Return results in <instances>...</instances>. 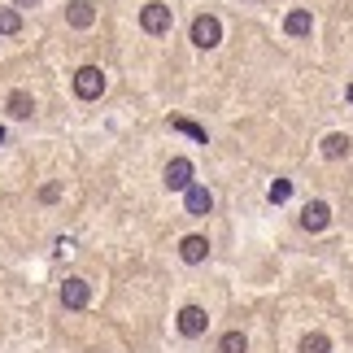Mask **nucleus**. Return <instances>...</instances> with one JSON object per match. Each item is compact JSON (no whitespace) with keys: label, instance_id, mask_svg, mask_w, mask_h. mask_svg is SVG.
<instances>
[{"label":"nucleus","instance_id":"nucleus-18","mask_svg":"<svg viewBox=\"0 0 353 353\" xmlns=\"http://www.w3.org/2000/svg\"><path fill=\"white\" fill-rule=\"evenodd\" d=\"M288 196H292V183H288V179L270 183V201H275V205H279V201H288Z\"/></svg>","mask_w":353,"mask_h":353},{"label":"nucleus","instance_id":"nucleus-20","mask_svg":"<svg viewBox=\"0 0 353 353\" xmlns=\"http://www.w3.org/2000/svg\"><path fill=\"white\" fill-rule=\"evenodd\" d=\"M13 5H39V0H13Z\"/></svg>","mask_w":353,"mask_h":353},{"label":"nucleus","instance_id":"nucleus-4","mask_svg":"<svg viewBox=\"0 0 353 353\" xmlns=\"http://www.w3.org/2000/svg\"><path fill=\"white\" fill-rule=\"evenodd\" d=\"M92 301V283L88 279H65L61 283V305L65 310H83Z\"/></svg>","mask_w":353,"mask_h":353},{"label":"nucleus","instance_id":"nucleus-19","mask_svg":"<svg viewBox=\"0 0 353 353\" xmlns=\"http://www.w3.org/2000/svg\"><path fill=\"white\" fill-rule=\"evenodd\" d=\"M57 196H61V188H57V183H44V188H39V201H48V205H52Z\"/></svg>","mask_w":353,"mask_h":353},{"label":"nucleus","instance_id":"nucleus-5","mask_svg":"<svg viewBox=\"0 0 353 353\" xmlns=\"http://www.w3.org/2000/svg\"><path fill=\"white\" fill-rule=\"evenodd\" d=\"M205 327H210V314L201 305H183L179 310V332L183 336H205Z\"/></svg>","mask_w":353,"mask_h":353},{"label":"nucleus","instance_id":"nucleus-11","mask_svg":"<svg viewBox=\"0 0 353 353\" xmlns=\"http://www.w3.org/2000/svg\"><path fill=\"white\" fill-rule=\"evenodd\" d=\"M310 26H314L310 9H292L288 18H283V31H288V35H310Z\"/></svg>","mask_w":353,"mask_h":353},{"label":"nucleus","instance_id":"nucleus-12","mask_svg":"<svg viewBox=\"0 0 353 353\" xmlns=\"http://www.w3.org/2000/svg\"><path fill=\"white\" fill-rule=\"evenodd\" d=\"M5 110H9L13 118H31V110H35V101H31V92H9V101H5Z\"/></svg>","mask_w":353,"mask_h":353},{"label":"nucleus","instance_id":"nucleus-2","mask_svg":"<svg viewBox=\"0 0 353 353\" xmlns=\"http://www.w3.org/2000/svg\"><path fill=\"white\" fill-rule=\"evenodd\" d=\"M170 22H174V13H170V5H161V0H148V5L140 9V26L148 35H166Z\"/></svg>","mask_w":353,"mask_h":353},{"label":"nucleus","instance_id":"nucleus-3","mask_svg":"<svg viewBox=\"0 0 353 353\" xmlns=\"http://www.w3.org/2000/svg\"><path fill=\"white\" fill-rule=\"evenodd\" d=\"M223 39V22L214 18V13H201V18H192V44L196 48H214Z\"/></svg>","mask_w":353,"mask_h":353},{"label":"nucleus","instance_id":"nucleus-1","mask_svg":"<svg viewBox=\"0 0 353 353\" xmlns=\"http://www.w3.org/2000/svg\"><path fill=\"white\" fill-rule=\"evenodd\" d=\"M101 92H105L101 65H79V70H74V97H79V101H97Z\"/></svg>","mask_w":353,"mask_h":353},{"label":"nucleus","instance_id":"nucleus-17","mask_svg":"<svg viewBox=\"0 0 353 353\" xmlns=\"http://www.w3.org/2000/svg\"><path fill=\"white\" fill-rule=\"evenodd\" d=\"M244 349H249V345H244L240 332H227L223 341H219V353H244Z\"/></svg>","mask_w":353,"mask_h":353},{"label":"nucleus","instance_id":"nucleus-8","mask_svg":"<svg viewBox=\"0 0 353 353\" xmlns=\"http://www.w3.org/2000/svg\"><path fill=\"white\" fill-rule=\"evenodd\" d=\"M327 223H332V210L323 205V201H310V205L301 210V227H305V232H323Z\"/></svg>","mask_w":353,"mask_h":353},{"label":"nucleus","instance_id":"nucleus-13","mask_svg":"<svg viewBox=\"0 0 353 353\" xmlns=\"http://www.w3.org/2000/svg\"><path fill=\"white\" fill-rule=\"evenodd\" d=\"M345 153H349V135L332 131L327 140H323V157H327V161H336V157H345Z\"/></svg>","mask_w":353,"mask_h":353},{"label":"nucleus","instance_id":"nucleus-7","mask_svg":"<svg viewBox=\"0 0 353 353\" xmlns=\"http://www.w3.org/2000/svg\"><path fill=\"white\" fill-rule=\"evenodd\" d=\"M65 22H70L74 31H88V26L97 22V5H92V0H74V5L65 9Z\"/></svg>","mask_w":353,"mask_h":353},{"label":"nucleus","instance_id":"nucleus-15","mask_svg":"<svg viewBox=\"0 0 353 353\" xmlns=\"http://www.w3.org/2000/svg\"><path fill=\"white\" fill-rule=\"evenodd\" d=\"M22 31V13L18 9H0V35H18Z\"/></svg>","mask_w":353,"mask_h":353},{"label":"nucleus","instance_id":"nucleus-10","mask_svg":"<svg viewBox=\"0 0 353 353\" xmlns=\"http://www.w3.org/2000/svg\"><path fill=\"white\" fill-rule=\"evenodd\" d=\"M210 210H214L210 188H188V214H192V219H205Z\"/></svg>","mask_w":353,"mask_h":353},{"label":"nucleus","instance_id":"nucleus-21","mask_svg":"<svg viewBox=\"0 0 353 353\" xmlns=\"http://www.w3.org/2000/svg\"><path fill=\"white\" fill-rule=\"evenodd\" d=\"M345 97H349V101H353V83H349V92H345Z\"/></svg>","mask_w":353,"mask_h":353},{"label":"nucleus","instance_id":"nucleus-9","mask_svg":"<svg viewBox=\"0 0 353 353\" xmlns=\"http://www.w3.org/2000/svg\"><path fill=\"white\" fill-rule=\"evenodd\" d=\"M179 257H183V262H205V257H210V240L205 236H183V244H179Z\"/></svg>","mask_w":353,"mask_h":353},{"label":"nucleus","instance_id":"nucleus-14","mask_svg":"<svg viewBox=\"0 0 353 353\" xmlns=\"http://www.w3.org/2000/svg\"><path fill=\"white\" fill-rule=\"evenodd\" d=\"M170 127H174V131H183V135H192L196 144H205V140H210V135H205V127H196L192 118H170Z\"/></svg>","mask_w":353,"mask_h":353},{"label":"nucleus","instance_id":"nucleus-6","mask_svg":"<svg viewBox=\"0 0 353 353\" xmlns=\"http://www.w3.org/2000/svg\"><path fill=\"white\" fill-rule=\"evenodd\" d=\"M166 188H174V192H188V188H192V161L188 157H174L166 166Z\"/></svg>","mask_w":353,"mask_h":353},{"label":"nucleus","instance_id":"nucleus-22","mask_svg":"<svg viewBox=\"0 0 353 353\" xmlns=\"http://www.w3.org/2000/svg\"><path fill=\"white\" fill-rule=\"evenodd\" d=\"M0 144H5V127H0Z\"/></svg>","mask_w":353,"mask_h":353},{"label":"nucleus","instance_id":"nucleus-16","mask_svg":"<svg viewBox=\"0 0 353 353\" xmlns=\"http://www.w3.org/2000/svg\"><path fill=\"white\" fill-rule=\"evenodd\" d=\"M301 353H332V341L323 332H310L305 341H301Z\"/></svg>","mask_w":353,"mask_h":353}]
</instances>
